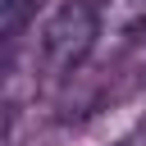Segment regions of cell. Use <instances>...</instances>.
<instances>
[{
  "instance_id": "1",
  "label": "cell",
  "mask_w": 146,
  "mask_h": 146,
  "mask_svg": "<svg viewBox=\"0 0 146 146\" xmlns=\"http://www.w3.org/2000/svg\"><path fill=\"white\" fill-rule=\"evenodd\" d=\"M96 36H100V9L91 0H64L46 18V27L36 36L32 64L41 68L46 82H59V78H68V73H78L87 64Z\"/></svg>"
},
{
  "instance_id": "2",
  "label": "cell",
  "mask_w": 146,
  "mask_h": 146,
  "mask_svg": "<svg viewBox=\"0 0 146 146\" xmlns=\"http://www.w3.org/2000/svg\"><path fill=\"white\" fill-rule=\"evenodd\" d=\"M36 9H41V0H0V36H5V46H14L27 32Z\"/></svg>"
}]
</instances>
